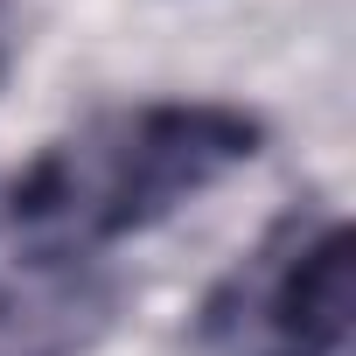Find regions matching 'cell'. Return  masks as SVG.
I'll return each instance as SVG.
<instances>
[{
	"instance_id": "obj_1",
	"label": "cell",
	"mask_w": 356,
	"mask_h": 356,
	"mask_svg": "<svg viewBox=\"0 0 356 356\" xmlns=\"http://www.w3.org/2000/svg\"><path fill=\"white\" fill-rule=\"evenodd\" d=\"M266 147V119L231 98H140L91 112L77 133L49 140L8 189V217L29 252L105 259L112 245L168 224Z\"/></svg>"
},
{
	"instance_id": "obj_2",
	"label": "cell",
	"mask_w": 356,
	"mask_h": 356,
	"mask_svg": "<svg viewBox=\"0 0 356 356\" xmlns=\"http://www.w3.org/2000/svg\"><path fill=\"white\" fill-rule=\"evenodd\" d=\"M356 245L328 203H293L203 293L196 342L210 356H349Z\"/></svg>"
},
{
	"instance_id": "obj_3",
	"label": "cell",
	"mask_w": 356,
	"mask_h": 356,
	"mask_svg": "<svg viewBox=\"0 0 356 356\" xmlns=\"http://www.w3.org/2000/svg\"><path fill=\"white\" fill-rule=\"evenodd\" d=\"M119 286L105 259H49L29 252L0 273V356H84L112 328Z\"/></svg>"
},
{
	"instance_id": "obj_4",
	"label": "cell",
	"mask_w": 356,
	"mask_h": 356,
	"mask_svg": "<svg viewBox=\"0 0 356 356\" xmlns=\"http://www.w3.org/2000/svg\"><path fill=\"white\" fill-rule=\"evenodd\" d=\"M0 63H8V0H0Z\"/></svg>"
}]
</instances>
